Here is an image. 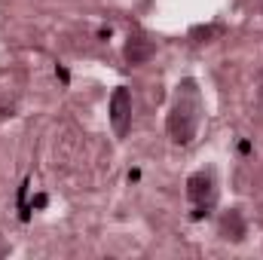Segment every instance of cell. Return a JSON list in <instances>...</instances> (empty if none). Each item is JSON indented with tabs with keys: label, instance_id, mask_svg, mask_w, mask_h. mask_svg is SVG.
<instances>
[{
	"label": "cell",
	"instance_id": "obj_7",
	"mask_svg": "<svg viewBox=\"0 0 263 260\" xmlns=\"http://www.w3.org/2000/svg\"><path fill=\"white\" fill-rule=\"evenodd\" d=\"M257 104L263 107V73H260V80H257Z\"/></svg>",
	"mask_w": 263,
	"mask_h": 260
},
{
	"label": "cell",
	"instance_id": "obj_8",
	"mask_svg": "<svg viewBox=\"0 0 263 260\" xmlns=\"http://www.w3.org/2000/svg\"><path fill=\"white\" fill-rule=\"evenodd\" d=\"M6 254H9V245H6V242H3V236H0V257H6Z\"/></svg>",
	"mask_w": 263,
	"mask_h": 260
},
{
	"label": "cell",
	"instance_id": "obj_6",
	"mask_svg": "<svg viewBox=\"0 0 263 260\" xmlns=\"http://www.w3.org/2000/svg\"><path fill=\"white\" fill-rule=\"evenodd\" d=\"M214 34H220V28H217V25H208V28H193V31H190V37H205V40H208V37H214Z\"/></svg>",
	"mask_w": 263,
	"mask_h": 260
},
{
	"label": "cell",
	"instance_id": "obj_5",
	"mask_svg": "<svg viewBox=\"0 0 263 260\" xmlns=\"http://www.w3.org/2000/svg\"><path fill=\"white\" fill-rule=\"evenodd\" d=\"M245 233H248V224H245L242 211H239V208H230V211L220 217V236H223V239H233V242H242Z\"/></svg>",
	"mask_w": 263,
	"mask_h": 260
},
{
	"label": "cell",
	"instance_id": "obj_4",
	"mask_svg": "<svg viewBox=\"0 0 263 260\" xmlns=\"http://www.w3.org/2000/svg\"><path fill=\"white\" fill-rule=\"evenodd\" d=\"M153 52H156V43H153V40H147L144 34H129L126 49H123V55H126V62H129V65H144V62H150V59H153Z\"/></svg>",
	"mask_w": 263,
	"mask_h": 260
},
{
	"label": "cell",
	"instance_id": "obj_1",
	"mask_svg": "<svg viewBox=\"0 0 263 260\" xmlns=\"http://www.w3.org/2000/svg\"><path fill=\"white\" fill-rule=\"evenodd\" d=\"M165 126H168L172 141L181 144V147H187L199 135V126H202V89H199V83L193 77H184L178 83Z\"/></svg>",
	"mask_w": 263,
	"mask_h": 260
},
{
	"label": "cell",
	"instance_id": "obj_2",
	"mask_svg": "<svg viewBox=\"0 0 263 260\" xmlns=\"http://www.w3.org/2000/svg\"><path fill=\"white\" fill-rule=\"evenodd\" d=\"M187 199H190V217L202 220L217 205V178L211 169H202L187 178Z\"/></svg>",
	"mask_w": 263,
	"mask_h": 260
},
{
	"label": "cell",
	"instance_id": "obj_3",
	"mask_svg": "<svg viewBox=\"0 0 263 260\" xmlns=\"http://www.w3.org/2000/svg\"><path fill=\"white\" fill-rule=\"evenodd\" d=\"M110 126L117 138H126L132 126V92L126 86H117L110 95Z\"/></svg>",
	"mask_w": 263,
	"mask_h": 260
}]
</instances>
